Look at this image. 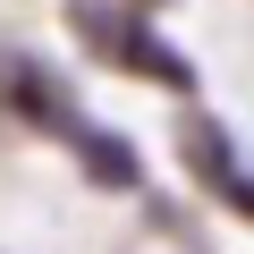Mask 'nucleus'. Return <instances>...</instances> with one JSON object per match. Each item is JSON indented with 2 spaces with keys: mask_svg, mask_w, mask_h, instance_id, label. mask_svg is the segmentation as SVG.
<instances>
[{
  "mask_svg": "<svg viewBox=\"0 0 254 254\" xmlns=\"http://www.w3.org/2000/svg\"><path fill=\"white\" fill-rule=\"evenodd\" d=\"M76 34H85V51H93L102 68H119V76H153V85H170V93H187V85H195V76H187V60H178L144 17L110 9V0H85V9H76Z\"/></svg>",
  "mask_w": 254,
  "mask_h": 254,
  "instance_id": "obj_1",
  "label": "nucleus"
},
{
  "mask_svg": "<svg viewBox=\"0 0 254 254\" xmlns=\"http://www.w3.org/2000/svg\"><path fill=\"white\" fill-rule=\"evenodd\" d=\"M76 153L93 161V178H102V187H136V153H127L119 136H102V127H93V119L76 127Z\"/></svg>",
  "mask_w": 254,
  "mask_h": 254,
  "instance_id": "obj_4",
  "label": "nucleus"
},
{
  "mask_svg": "<svg viewBox=\"0 0 254 254\" xmlns=\"http://www.w3.org/2000/svg\"><path fill=\"white\" fill-rule=\"evenodd\" d=\"M178 161L195 170V187H203V195H220L229 212H246V220H254V161L229 144V127H220V119H203V110H187V119H178Z\"/></svg>",
  "mask_w": 254,
  "mask_h": 254,
  "instance_id": "obj_2",
  "label": "nucleus"
},
{
  "mask_svg": "<svg viewBox=\"0 0 254 254\" xmlns=\"http://www.w3.org/2000/svg\"><path fill=\"white\" fill-rule=\"evenodd\" d=\"M0 110H9V119H26V127H51V136H68L76 144V93L34 60V51H9V43H0Z\"/></svg>",
  "mask_w": 254,
  "mask_h": 254,
  "instance_id": "obj_3",
  "label": "nucleus"
}]
</instances>
